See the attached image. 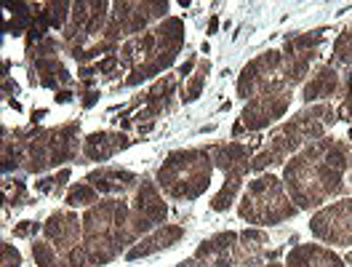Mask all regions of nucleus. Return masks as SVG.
<instances>
[{"label": "nucleus", "instance_id": "obj_1", "mask_svg": "<svg viewBox=\"0 0 352 267\" xmlns=\"http://www.w3.org/2000/svg\"><path fill=\"white\" fill-rule=\"evenodd\" d=\"M350 163L352 145L331 136L315 139L283 166V184L288 198L294 200L299 211L323 209V203H329L344 190Z\"/></svg>", "mask_w": 352, "mask_h": 267}, {"label": "nucleus", "instance_id": "obj_2", "mask_svg": "<svg viewBox=\"0 0 352 267\" xmlns=\"http://www.w3.org/2000/svg\"><path fill=\"white\" fill-rule=\"evenodd\" d=\"M3 174L22 169L27 174H45L75 160L83 150L80 123L69 120L56 129H16L3 131Z\"/></svg>", "mask_w": 352, "mask_h": 267}, {"label": "nucleus", "instance_id": "obj_3", "mask_svg": "<svg viewBox=\"0 0 352 267\" xmlns=\"http://www.w3.org/2000/svg\"><path fill=\"white\" fill-rule=\"evenodd\" d=\"M142 241L131 217V200L102 198L83 214V251L91 267L110 265Z\"/></svg>", "mask_w": 352, "mask_h": 267}, {"label": "nucleus", "instance_id": "obj_4", "mask_svg": "<svg viewBox=\"0 0 352 267\" xmlns=\"http://www.w3.org/2000/svg\"><path fill=\"white\" fill-rule=\"evenodd\" d=\"M184 45V22L179 17H168L160 24L150 27L147 32L136 35L131 41L118 48L120 67L129 70V78L123 81L126 86H139L160 75L163 70L174 65L176 54Z\"/></svg>", "mask_w": 352, "mask_h": 267}, {"label": "nucleus", "instance_id": "obj_5", "mask_svg": "<svg viewBox=\"0 0 352 267\" xmlns=\"http://www.w3.org/2000/svg\"><path fill=\"white\" fill-rule=\"evenodd\" d=\"M336 120H339V110L331 102L307 105L305 110H299L291 120H286L283 126H278L270 134L267 147L259 150L251 160V171L254 174H267L272 166L288 163L302 147L312 145L315 139H323Z\"/></svg>", "mask_w": 352, "mask_h": 267}, {"label": "nucleus", "instance_id": "obj_6", "mask_svg": "<svg viewBox=\"0 0 352 267\" xmlns=\"http://www.w3.org/2000/svg\"><path fill=\"white\" fill-rule=\"evenodd\" d=\"M214 158L211 147H190V150H174L160 163L155 182L160 193L168 200H198L214 177Z\"/></svg>", "mask_w": 352, "mask_h": 267}, {"label": "nucleus", "instance_id": "obj_7", "mask_svg": "<svg viewBox=\"0 0 352 267\" xmlns=\"http://www.w3.org/2000/svg\"><path fill=\"white\" fill-rule=\"evenodd\" d=\"M296 214L299 209L288 198L283 179H278L275 174H256V179H251L248 187L243 190L238 203V217L243 222L259 227L288 222Z\"/></svg>", "mask_w": 352, "mask_h": 267}, {"label": "nucleus", "instance_id": "obj_8", "mask_svg": "<svg viewBox=\"0 0 352 267\" xmlns=\"http://www.w3.org/2000/svg\"><path fill=\"white\" fill-rule=\"evenodd\" d=\"M110 3L107 0H88V3H72L69 22L62 30V45L78 62L86 65L94 59L96 45H102V35L110 19Z\"/></svg>", "mask_w": 352, "mask_h": 267}, {"label": "nucleus", "instance_id": "obj_9", "mask_svg": "<svg viewBox=\"0 0 352 267\" xmlns=\"http://www.w3.org/2000/svg\"><path fill=\"white\" fill-rule=\"evenodd\" d=\"M168 3L166 0H123V3H112L110 19L104 27L102 43L118 48L120 41H131L136 35L147 32L150 27L160 24L163 19H168Z\"/></svg>", "mask_w": 352, "mask_h": 267}, {"label": "nucleus", "instance_id": "obj_10", "mask_svg": "<svg viewBox=\"0 0 352 267\" xmlns=\"http://www.w3.org/2000/svg\"><path fill=\"white\" fill-rule=\"evenodd\" d=\"M214 166L224 174V184L219 193L211 198V211H227L243 187V179L251 171L254 147L256 145H243V142H224V145H208Z\"/></svg>", "mask_w": 352, "mask_h": 267}, {"label": "nucleus", "instance_id": "obj_11", "mask_svg": "<svg viewBox=\"0 0 352 267\" xmlns=\"http://www.w3.org/2000/svg\"><path fill=\"white\" fill-rule=\"evenodd\" d=\"M235 89H238V96L245 102L262 96L267 91H288L286 83H283V51L270 48V51L259 54L256 59H251L241 70Z\"/></svg>", "mask_w": 352, "mask_h": 267}, {"label": "nucleus", "instance_id": "obj_12", "mask_svg": "<svg viewBox=\"0 0 352 267\" xmlns=\"http://www.w3.org/2000/svg\"><path fill=\"white\" fill-rule=\"evenodd\" d=\"M320 43H323V30L299 32L286 41L283 45V83L288 91H294L309 78L312 62H318V56H320L318 54Z\"/></svg>", "mask_w": 352, "mask_h": 267}, {"label": "nucleus", "instance_id": "obj_13", "mask_svg": "<svg viewBox=\"0 0 352 267\" xmlns=\"http://www.w3.org/2000/svg\"><path fill=\"white\" fill-rule=\"evenodd\" d=\"M309 233L320 244L352 246V198L336 200L318 209L309 220Z\"/></svg>", "mask_w": 352, "mask_h": 267}, {"label": "nucleus", "instance_id": "obj_14", "mask_svg": "<svg viewBox=\"0 0 352 267\" xmlns=\"http://www.w3.org/2000/svg\"><path fill=\"white\" fill-rule=\"evenodd\" d=\"M291 99H294L291 91L278 89V91H267L262 96L245 102L241 118H238V123H235V129H232V136H241V134H245V131H262V129H267L270 123H275L278 118L286 115L288 107H291Z\"/></svg>", "mask_w": 352, "mask_h": 267}, {"label": "nucleus", "instance_id": "obj_15", "mask_svg": "<svg viewBox=\"0 0 352 267\" xmlns=\"http://www.w3.org/2000/svg\"><path fill=\"white\" fill-rule=\"evenodd\" d=\"M166 195L160 193L157 182L153 179H142L139 187L133 190L131 198V217L133 224L139 230V235L144 238L147 233H153L155 227L166 224V217H168V206H166Z\"/></svg>", "mask_w": 352, "mask_h": 267}, {"label": "nucleus", "instance_id": "obj_16", "mask_svg": "<svg viewBox=\"0 0 352 267\" xmlns=\"http://www.w3.org/2000/svg\"><path fill=\"white\" fill-rule=\"evenodd\" d=\"M43 241L59 251V259L72 254L78 246H83V217L75 214V209H59L43 222Z\"/></svg>", "mask_w": 352, "mask_h": 267}, {"label": "nucleus", "instance_id": "obj_17", "mask_svg": "<svg viewBox=\"0 0 352 267\" xmlns=\"http://www.w3.org/2000/svg\"><path fill=\"white\" fill-rule=\"evenodd\" d=\"M176 86H179V75H163L160 81H155L153 89L144 94V107L133 115V123L139 126V131L147 134L157 118H163L166 112L174 110Z\"/></svg>", "mask_w": 352, "mask_h": 267}, {"label": "nucleus", "instance_id": "obj_18", "mask_svg": "<svg viewBox=\"0 0 352 267\" xmlns=\"http://www.w3.org/2000/svg\"><path fill=\"white\" fill-rule=\"evenodd\" d=\"M235 251H238V233L224 230L211 238H206L195 248L190 259H184L179 267H232L235 265Z\"/></svg>", "mask_w": 352, "mask_h": 267}, {"label": "nucleus", "instance_id": "obj_19", "mask_svg": "<svg viewBox=\"0 0 352 267\" xmlns=\"http://www.w3.org/2000/svg\"><path fill=\"white\" fill-rule=\"evenodd\" d=\"M342 94H344V81H342V72L333 65H320L302 86L305 105H320V102H331V99L342 102Z\"/></svg>", "mask_w": 352, "mask_h": 267}, {"label": "nucleus", "instance_id": "obj_20", "mask_svg": "<svg viewBox=\"0 0 352 267\" xmlns=\"http://www.w3.org/2000/svg\"><path fill=\"white\" fill-rule=\"evenodd\" d=\"M86 182L104 198H123L126 193H131L139 187V174H133L129 169H118V166H99L86 177Z\"/></svg>", "mask_w": 352, "mask_h": 267}, {"label": "nucleus", "instance_id": "obj_21", "mask_svg": "<svg viewBox=\"0 0 352 267\" xmlns=\"http://www.w3.org/2000/svg\"><path fill=\"white\" fill-rule=\"evenodd\" d=\"M131 136L123 131H94L83 139V150H80V163H99V160H110L118 153H123L126 147H131Z\"/></svg>", "mask_w": 352, "mask_h": 267}, {"label": "nucleus", "instance_id": "obj_22", "mask_svg": "<svg viewBox=\"0 0 352 267\" xmlns=\"http://www.w3.org/2000/svg\"><path fill=\"white\" fill-rule=\"evenodd\" d=\"M30 56V78L43 89L72 86V75L59 59V54H27Z\"/></svg>", "mask_w": 352, "mask_h": 267}, {"label": "nucleus", "instance_id": "obj_23", "mask_svg": "<svg viewBox=\"0 0 352 267\" xmlns=\"http://www.w3.org/2000/svg\"><path fill=\"white\" fill-rule=\"evenodd\" d=\"M182 238H184V227H182V224H160V227H155L153 233H147L142 241H136V244L126 251V259H129V262H136V259L153 257L157 251H168V248H174Z\"/></svg>", "mask_w": 352, "mask_h": 267}, {"label": "nucleus", "instance_id": "obj_24", "mask_svg": "<svg viewBox=\"0 0 352 267\" xmlns=\"http://www.w3.org/2000/svg\"><path fill=\"white\" fill-rule=\"evenodd\" d=\"M272 257L270 251V235L251 227V230H241L238 233V251H235V265L238 267H262L267 259Z\"/></svg>", "mask_w": 352, "mask_h": 267}, {"label": "nucleus", "instance_id": "obj_25", "mask_svg": "<svg viewBox=\"0 0 352 267\" xmlns=\"http://www.w3.org/2000/svg\"><path fill=\"white\" fill-rule=\"evenodd\" d=\"M347 262L329 246L299 244L286 254V267H344Z\"/></svg>", "mask_w": 352, "mask_h": 267}, {"label": "nucleus", "instance_id": "obj_26", "mask_svg": "<svg viewBox=\"0 0 352 267\" xmlns=\"http://www.w3.org/2000/svg\"><path fill=\"white\" fill-rule=\"evenodd\" d=\"M99 200H102V195L88 184L86 179H83V182H75L65 195L67 209H91V206L99 203Z\"/></svg>", "mask_w": 352, "mask_h": 267}, {"label": "nucleus", "instance_id": "obj_27", "mask_svg": "<svg viewBox=\"0 0 352 267\" xmlns=\"http://www.w3.org/2000/svg\"><path fill=\"white\" fill-rule=\"evenodd\" d=\"M208 75H211V62H208V59H203V62H198L195 72L190 75L187 86H184V91H182V99H184V102H195L200 94H203V89H206Z\"/></svg>", "mask_w": 352, "mask_h": 267}, {"label": "nucleus", "instance_id": "obj_28", "mask_svg": "<svg viewBox=\"0 0 352 267\" xmlns=\"http://www.w3.org/2000/svg\"><path fill=\"white\" fill-rule=\"evenodd\" d=\"M67 179H69V169H59L54 177H43L41 182H35V190L41 195H51V198H59L65 193Z\"/></svg>", "mask_w": 352, "mask_h": 267}, {"label": "nucleus", "instance_id": "obj_29", "mask_svg": "<svg viewBox=\"0 0 352 267\" xmlns=\"http://www.w3.org/2000/svg\"><path fill=\"white\" fill-rule=\"evenodd\" d=\"M6 200H8V206H14V209L30 203L27 182H24L22 177H6Z\"/></svg>", "mask_w": 352, "mask_h": 267}, {"label": "nucleus", "instance_id": "obj_30", "mask_svg": "<svg viewBox=\"0 0 352 267\" xmlns=\"http://www.w3.org/2000/svg\"><path fill=\"white\" fill-rule=\"evenodd\" d=\"M32 259L38 267H59V251L48 241H32Z\"/></svg>", "mask_w": 352, "mask_h": 267}, {"label": "nucleus", "instance_id": "obj_31", "mask_svg": "<svg viewBox=\"0 0 352 267\" xmlns=\"http://www.w3.org/2000/svg\"><path fill=\"white\" fill-rule=\"evenodd\" d=\"M38 233H43V224L32 222V220H22L19 224H14V238H30V241H35Z\"/></svg>", "mask_w": 352, "mask_h": 267}, {"label": "nucleus", "instance_id": "obj_32", "mask_svg": "<svg viewBox=\"0 0 352 267\" xmlns=\"http://www.w3.org/2000/svg\"><path fill=\"white\" fill-rule=\"evenodd\" d=\"M3 267H22V254L11 244H3Z\"/></svg>", "mask_w": 352, "mask_h": 267}, {"label": "nucleus", "instance_id": "obj_33", "mask_svg": "<svg viewBox=\"0 0 352 267\" xmlns=\"http://www.w3.org/2000/svg\"><path fill=\"white\" fill-rule=\"evenodd\" d=\"M336 110H339V120H344V118H352V94L344 99V102H339L336 105Z\"/></svg>", "mask_w": 352, "mask_h": 267}, {"label": "nucleus", "instance_id": "obj_34", "mask_svg": "<svg viewBox=\"0 0 352 267\" xmlns=\"http://www.w3.org/2000/svg\"><path fill=\"white\" fill-rule=\"evenodd\" d=\"M80 96H83V99H80V102H83V107H94V105H96V99H99V91H83Z\"/></svg>", "mask_w": 352, "mask_h": 267}, {"label": "nucleus", "instance_id": "obj_35", "mask_svg": "<svg viewBox=\"0 0 352 267\" xmlns=\"http://www.w3.org/2000/svg\"><path fill=\"white\" fill-rule=\"evenodd\" d=\"M192 65H195V56H190V62H187V65H182V70H179V78L190 75V70H192Z\"/></svg>", "mask_w": 352, "mask_h": 267}, {"label": "nucleus", "instance_id": "obj_36", "mask_svg": "<svg viewBox=\"0 0 352 267\" xmlns=\"http://www.w3.org/2000/svg\"><path fill=\"white\" fill-rule=\"evenodd\" d=\"M217 27H219V19H217V17H211V22H208V35H214V32H217Z\"/></svg>", "mask_w": 352, "mask_h": 267}, {"label": "nucleus", "instance_id": "obj_37", "mask_svg": "<svg viewBox=\"0 0 352 267\" xmlns=\"http://www.w3.org/2000/svg\"><path fill=\"white\" fill-rule=\"evenodd\" d=\"M43 115H45V110H38V112L32 110V120H41V118H43Z\"/></svg>", "mask_w": 352, "mask_h": 267}, {"label": "nucleus", "instance_id": "obj_38", "mask_svg": "<svg viewBox=\"0 0 352 267\" xmlns=\"http://www.w3.org/2000/svg\"><path fill=\"white\" fill-rule=\"evenodd\" d=\"M262 267H286V265H278V262H267V265H262Z\"/></svg>", "mask_w": 352, "mask_h": 267}, {"label": "nucleus", "instance_id": "obj_39", "mask_svg": "<svg viewBox=\"0 0 352 267\" xmlns=\"http://www.w3.org/2000/svg\"><path fill=\"white\" fill-rule=\"evenodd\" d=\"M344 262H350V265H352V251L347 254V257H344Z\"/></svg>", "mask_w": 352, "mask_h": 267}, {"label": "nucleus", "instance_id": "obj_40", "mask_svg": "<svg viewBox=\"0 0 352 267\" xmlns=\"http://www.w3.org/2000/svg\"><path fill=\"white\" fill-rule=\"evenodd\" d=\"M350 139H352V129H350Z\"/></svg>", "mask_w": 352, "mask_h": 267}, {"label": "nucleus", "instance_id": "obj_41", "mask_svg": "<svg viewBox=\"0 0 352 267\" xmlns=\"http://www.w3.org/2000/svg\"><path fill=\"white\" fill-rule=\"evenodd\" d=\"M350 30H352V27H350Z\"/></svg>", "mask_w": 352, "mask_h": 267}]
</instances>
